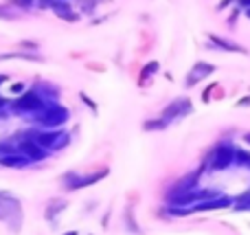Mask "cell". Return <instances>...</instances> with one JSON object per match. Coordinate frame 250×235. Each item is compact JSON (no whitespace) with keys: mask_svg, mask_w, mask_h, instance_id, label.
I'll list each match as a JSON object with an SVG mask.
<instances>
[{"mask_svg":"<svg viewBox=\"0 0 250 235\" xmlns=\"http://www.w3.org/2000/svg\"><path fill=\"white\" fill-rule=\"evenodd\" d=\"M0 222L9 229V233H20L24 227L22 200L7 189H0Z\"/></svg>","mask_w":250,"mask_h":235,"instance_id":"6da1fadb","label":"cell"},{"mask_svg":"<svg viewBox=\"0 0 250 235\" xmlns=\"http://www.w3.org/2000/svg\"><path fill=\"white\" fill-rule=\"evenodd\" d=\"M48 101H44V97L40 95L35 88H26L22 95L13 97V101H9V114L20 119H31L33 121L40 112L44 110Z\"/></svg>","mask_w":250,"mask_h":235,"instance_id":"7a4b0ae2","label":"cell"},{"mask_svg":"<svg viewBox=\"0 0 250 235\" xmlns=\"http://www.w3.org/2000/svg\"><path fill=\"white\" fill-rule=\"evenodd\" d=\"M24 136H31V139H33L38 145H42L48 154L62 152V150H66L70 145V134H68V130H64V128H57V130H44V128L35 126L33 130H29Z\"/></svg>","mask_w":250,"mask_h":235,"instance_id":"3957f363","label":"cell"},{"mask_svg":"<svg viewBox=\"0 0 250 235\" xmlns=\"http://www.w3.org/2000/svg\"><path fill=\"white\" fill-rule=\"evenodd\" d=\"M70 119V110L66 106H62L60 101H48L44 106V110L33 119V123L38 128L44 130H57V128H64Z\"/></svg>","mask_w":250,"mask_h":235,"instance_id":"277c9868","label":"cell"},{"mask_svg":"<svg viewBox=\"0 0 250 235\" xmlns=\"http://www.w3.org/2000/svg\"><path fill=\"white\" fill-rule=\"evenodd\" d=\"M235 158V145L233 143H220L213 148V152L207 156V167L213 171H224L233 165Z\"/></svg>","mask_w":250,"mask_h":235,"instance_id":"5b68a950","label":"cell"},{"mask_svg":"<svg viewBox=\"0 0 250 235\" xmlns=\"http://www.w3.org/2000/svg\"><path fill=\"white\" fill-rule=\"evenodd\" d=\"M193 112V106H191V101L187 99V97H178V99H173L171 104L167 106V108L160 112V119H163L165 123H173L176 119H182V117H187V114H191Z\"/></svg>","mask_w":250,"mask_h":235,"instance_id":"8992f818","label":"cell"},{"mask_svg":"<svg viewBox=\"0 0 250 235\" xmlns=\"http://www.w3.org/2000/svg\"><path fill=\"white\" fill-rule=\"evenodd\" d=\"M18 152L22 154V156H26L31 161V165L33 163H42L48 158V152L42 148V145H38L31 136H24L22 134L20 139H18Z\"/></svg>","mask_w":250,"mask_h":235,"instance_id":"52a82bcc","label":"cell"},{"mask_svg":"<svg viewBox=\"0 0 250 235\" xmlns=\"http://www.w3.org/2000/svg\"><path fill=\"white\" fill-rule=\"evenodd\" d=\"M230 205H233V198L224 196V193H217V196L208 198V200H202V202H198V205H193V207H191V214H195V211H220V209H229Z\"/></svg>","mask_w":250,"mask_h":235,"instance_id":"ba28073f","label":"cell"},{"mask_svg":"<svg viewBox=\"0 0 250 235\" xmlns=\"http://www.w3.org/2000/svg\"><path fill=\"white\" fill-rule=\"evenodd\" d=\"M215 73V66L208 64V62H198V64L193 66V68L189 70V75H187L185 79V86L187 88H193L198 82H202V79H207L208 75Z\"/></svg>","mask_w":250,"mask_h":235,"instance_id":"9c48e42d","label":"cell"},{"mask_svg":"<svg viewBox=\"0 0 250 235\" xmlns=\"http://www.w3.org/2000/svg\"><path fill=\"white\" fill-rule=\"evenodd\" d=\"M108 174H110L108 167H101V170L92 171V174H79V176H77V180H75V185H73V192H79V189L92 187V185H97L99 180H104Z\"/></svg>","mask_w":250,"mask_h":235,"instance_id":"30bf717a","label":"cell"},{"mask_svg":"<svg viewBox=\"0 0 250 235\" xmlns=\"http://www.w3.org/2000/svg\"><path fill=\"white\" fill-rule=\"evenodd\" d=\"M68 209V200L66 198H51V200L46 202V207H44V218H46V222H57V218H60L64 211Z\"/></svg>","mask_w":250,"mask_h":235,"instance_id":"8fae6325","label":"cell"},{"mask_svg":"<svg viewBox=\"0 0 250 235\" xmlns=\"http://www.w3.org/2000/svg\"><path fill=\"white\" fill-rule=\"evenodd\" d=\"M0 167H4V170H26V167H31V161L26 156H22L20 152H11V154H4V156H0Z\"/></svg>","mask_w":250,"mask_h":235,"instance_id":"7c38bea8","label":"cell"},{"mask_svg":"<svg viewBox=\"0 0 250 235\" xmlns=\"http://www.w3.org/2000/svg\"><path fill=\"white\" fill-rule=\"evenodd\" d=\"M208 42H211V46H215V48H222V51H229V53H242V55H246V48L244 46H239L237 42H233V40H229V38H222V35H208Z\"/></svg>","mask_w":250,"mask_h":235,"instance_id":"4fadbf2b","label":"cell"},{"mask_svg":"<svg viewBox=\"0 0 250 235\" xmlns=\"http://www.w3.org/2000/svg\"><path fill=\"white\" fill-rule=\"evenodd\" d=\"M51 11L55 13L60 20L64 22H77L79 20V13L73 9V4H70V0H64V2H57L51 7Z\"/></svg>","mask_w":250,"mask_h":235,"instance_id":"5bb4252c","label":"cell"},{"mask_svg":"<svg viewBox=\"0 0 250 235\" xmlns=\"http://www.w3.org/2000/svg\"><path fill=\"white\" fill-rule=\"evenodd\" d=\"M200 174H202V171H193V174H189V176H185V178H180V183L173 185V189L169 192V196H173V193H182V192H191V189H195V187H198Z\"/></svg>","mask_w":250,"mask_h":235,"instance_id":"9a60e30c","label":"cell"},{"mask_svg":"<svg viewBox=\"0 0 250 235\" xmlns=\"http://www.w3.org/2000/svg\"><path fill=\"white\" fill-rule=\"evenodd\" d=\"M35 90L44 97V101H57V99H60V90H57L55 86H51V84H46V82L38 84V86H35Z\"/></svg>","mask_w":250,"mask_h":235,"instance_id":"2e32d148","label":"cell"},{"mask_svg":"<svg viewBox=\"0 0 250 235\" xmlns=\"http://www.w3.org/2000/svg\"><path fill=\"white\" fill-rule=\"evenodd\" d=\"M2 60H26V62H44L40 55L35 53H29V51H20V53H2L0 55V62Z\"/></svg>","mask_w":250,"mask_h":235,"instance_id":"e0dca14e","label":"cell"},{"mask_svg":"<svg viewBox=\"0 0 250 235\" xmlns=\"http://www.w3.org/2000/svg\"><path fill=\"white\" fill-rule=\"evenodd\" d=\"M233 211H250V189L244 193H239L237 198H233Z\"/></svg>","mask_w":250,"mask_h":235,"instance_id":"ac0fdd59","label":"cell"},{"mask_svg":"<svg viewBox=\"0 0 250 235\" xmlns=\"http://www.w3.org/2000/svg\"><path fill=\"white\" fill-rule=\"evenodd\" d=\"M248 163H250V152H246V150H242V148H235L233 165H237V167H248Z\"/></svg>","mask_w":250,"mask_h":235,"instance_id":"d6986e66","label":"cell"},{"mask_svg":"<svg viewBox=\"0 0 250 235\" xmlns=\"http://www.w3.org/2000/svg\"><path fill=\"white\" fill-rule=\"evenodd\" d=\"M9 4H11L13 9H20V11H31V9L38 4V0H9Z\"/></svg>","mask_w":250,"mask_h":235,"instance_id":"ffe728a7","label":"cell"},{"mask_svg":"<svg viewBox=\"0 0 250 235\" xmlns=\"http://www.w3.org/2000/svg\"><path fill=\"white\" fill-rule=\"evenodd\" d=\"M18 18V11L11 7V4H0V20L4 22H11Z\"/></svg>","mask_w":250,"mask_h":235,"instance_id":"44dd1931","label":"cell"},{"mask_svg":"<svg viewBox=\"0 0 250 235\" xmlns=\"http://www.w3.org/2000/svg\"><path fill=\"white\" fill-rule=\"evenodd\" d=\"M165 128H167V123H165L163 121V119H149V121H145V123H143V130H165Z\"/></svg>","mask_w":250,"mask_h":235,"instance_id":"7402d4cb","label":"cell"},{"mask_svg":"<svg viewBox=\"0 0 250 235\" xmlns=\"http://www.w3.org/2000/svg\"><path fill=\"white\" fill-rule=\"evenodd\" d=\"M156 70H158V62H149V64L141 70V84H145V79H149Z\"/></svg>","mask_w":250,"mask_h":235,"instance_id":"603a6c76","label":"cell"},{"mask_svg":"<svg viewBox=\"0 0 250 235\" xmlns=\"http://www.w3.org/2000/svg\"><path fill=\"white\" fill-rule=\"evenodd\" d=\"M77 2H79V9H82L83 13H92L101 0H77Z\"/></svg>","mask_w":250,"mask_h":235,"instance_id":"cb8c5ba5","label":"cell"},{"mask_svg":"<svg viewBox=\"0 0 250 235\" xmlns=\"http://www.w3.org/2000/svg\"><path fill=\"white\" fill-rule=\"evenodd\" d=\"M24 90H26V86H24V84H20V82H18V84H11V86H9V95H11V97L22 95Z\"/></svg>","mask_w":250,"mask_h":235,"instance_id":"d4e9b609","label":"cell"},{"mask_svg":"<svg viewBox=\"0 0 250 235\" xmlns=\"http://www.w3.org/2000/svg\"><path fill=\"white\" fill-rule=\"evenodd\" d=\"M7 114H9V99L0 95V119L7 117Z\"/></svg>","mask_w":250,"mask_h":235,"instance_id":"484cf974","label":"cell"},{"mask_svg":"<svg viewBox=\"0 0 250 235\" xmlns=\"http://www.w3.org/2000/svg\"><path fill=\"white\" fill-rule=\"evenodd\" d=\"M79 99H82V101H83V104H86V106H88V108H90V110H92V112H97V104H95V101H92V99H90V97H88V95H86V92H79Z\"/></svg>","mask_w":250,"mask_h":235,"instance_id":"4316f807","label":"cell"},{"mask_svg":"<svg viewBox=\"0 0 250 235\" xmlns=\"http://www.w3.org/2000/svg\"><path fill=\"white\" fill-rule=\"evenodd\" d=\"M57 2H64V0H38V4H35V7H40V9H51L53 4H57Z\"/></svg>","mask_w":250,"mask_h":235,"instance_id":"83f0119b","label":"cell"},{"mask_svg":"<svg viewBox=\"0 0 250 235\" xmlns=\"http://www.w3.org/2000/svg\"><path fill=\"white\" fill-rule=\"evenodd\" d=\"M20 46L24 48V51H29V53L38 51V42H29V40H24V42H20Z\"/></svg>","mask_w":250,"mask_h":235,"instance_id":"f1b7e54d","label":"cell"},{"mask_svg":"<svg viewBox=\"0 0 250 235\" xmlns=\"http://www.w3.org/2000/svg\"><path fill=\"white\" fill-rule=\"evenodd\" d=\"M217 88V84H211V86L207 88V90H204V95H202V101H211V92L215 90Z\"/></svg>","mask_w":250,"mask_h":235,"instance_id":"f546056e","label":"cell"},{"mask_svg":"<svg viewBox=\"0 0 250 235\" xmlns=\"http://www.w3.org/2000/svg\"><path fill=\"white\" fill-rule=\"evenodd\" d=\"M237 106H239V108H246V106H250V95L248 97H242V99L237 101Z\"/></svg>","mask_w":250,"mask_h":235,"instance_id":"4dcf8cb0","label":"cell"},{"mask_svg":"<svg viewBox=\"0 0 250 235\" xmlns=\"http://www.w3.org/2000/svg\"><path fill=\"white\" fill-rule=\"evenodd\" d=\"M7 82H9V75L7 73H0V88H2Z\"/></svg>","mask_w":250,"mask_h":235,"instance_id":"1f68e13d","label":"cell"},{"mask_svg":"<svg viewBox=\"0 0 250 235\" xmlns=\"http://www.w3.org/2000/svg\"><path fill=\"white\" fill-rule=\"evenodd\" d=\"M230 2H235V0H222V4H220V7H217V9H226Z\"/></svg>","mask_w":250,"mask_h":235,"instance_id":"d6a6232c","label":"cell"},{"mask_svg":"<svg viewBox=\"0 0 250 235\" xmlns=\"http://www.w3.org/2000/svg\"><path fill=\"white\" fill-rule=\"evenodd\" d=\"M62 235H79L77 231H75V229H70V231H64V233H62Z\"/></svg>","mask_w":250,"mask_h":235,"instance_id":"836d02e7","label":"cell"},{"mask_svg":"<svg viewBox=\"0 0 250 235\" xmlns=\"http://www.w3.org/2000/svg\"><path fill=\"white\" fill-rule=\"evenodd\" d=\"M244 143L250 145V132H248V134H244Z\"/></svg>","mask_w":250,"mask_h":235,"instance_id":"e575fe53","label":"cell"},{"mask_svg":"<svg viewBox=\"0 0 250 235\" xmlns=\"http://www.w3.org/2000/svg\"><path fill=\"white\" fill-rule=\"evenodd\" d=\"M244 13H246V18H250V9H244Z\"/></svg>","mask_w":250,"mask_h":235,"instance_id":"d590c367","label":"cell"}]
</instances>
